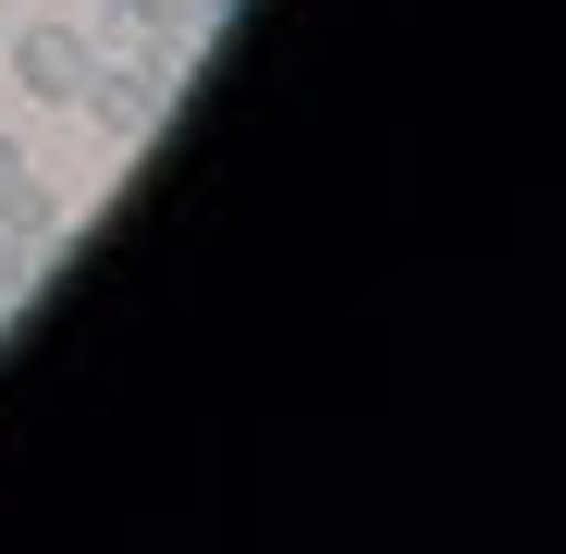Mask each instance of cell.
<instances>
[{
	"label": "cell",
	"mask_w": 566,
	"mask_h": 554,
	"mask_svg": "<svg viewBox=\"0 0 566 554\" xmlns=\"http://www.w3.org/2000/svg\"><path fill=\"white\" fill-rule=\"evenodd\" d=\"M0 62H13L25 100L74 112V100H86V74H99V38H86V25H13V38H0Z\"/></svg>",
	"instance_id": "6da1fadb"
},
{
	"label": "cell",
	"mask_w": 566,
	"mask_h": 554,
	"mask_svg": "<svg viewBox=\"0 0 566 554\" xmlns=\"http://www.w3.org/2000/svg\"><path fill=\"white\" fill-rule=\"evenodd\" d=\"M0 234H25V247H62V198L38 185L25 136H0Z\"/></svg>",
	"instance_id": "7a4b0ae2"
},
{
	"label": "cell",
	"mask_w": 566,
	"mask_h": 554,
	"mask_svg": "<svg viewBox=\"0 0 566 554\" xmlns=\"http://www.w3.org/2000/svg\"><path fill=\"white\" fill-rule=\"evenodd\" d=\"M0 38H13V13H0Z\"/></svg>",
	"instance_id": "3957f363"
}]
</instances>
